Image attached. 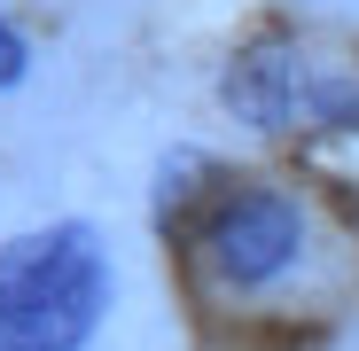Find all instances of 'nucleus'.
I'll return each instance as SVG.
<instances>
[{
	"label": "nucleus",
	"mask_w": 359,
	"mask_h": 351,
	"mask_svg": "<svg viewBox=\"0 0 359 351\" xmlns=\"http://www.w3.org/2000/svg\"><path fill=\"white\" fill-rule=\"evenodd\" d=\"M203 250H211V273L226 289H266L297 266L305 250V219L281 188H226L203 219Z\"/></svg>",
	"instance_id": "f03ea898"
},
{
	"label": "nucleus",
	"mask_w": 359,
	"mask_h": 351,
	"mask_svg": "<svg viewBox=\"0 0 359 351\" xmlns=\"http://www.w3.org/2000/svg\"><path fill=\"white\" fill-rule=\"evenodd\" d=\"M109 312V258L94 226L55 219L0 242V351H79Z\"/></svg>",
	"instance_id": "f257e3e1"
},
{
	"label": "nucleus",
	"mask_w": 359,
	"mask_h": 351,
	"mask_svg": "<svg viewBox=\"0 0 359 351\" xmlns=\"http://www.w3.org/2000/svg\"><path fill=\"white\" fill-rule=\"evenodd\" d=\"M226 102L250 117V125H289V109H297V55L281 39L250 47V55H234V71H226Z\"/></svg>",
	"instance_id": "7ed1b4c3"
},
{
	"label": "nucleus",
	"mask_w": 359,
	"mask_h": 351,
	"mask_svg": "<svg viewBox=\"0 0 359 351\" xmlns=\"http://www.w3.org/2000/svg\"><path fill=\"white\" fill-rule=\"evenodd\" d=\"M24 63H32L24 32H16V24H0V86H16V78H24Z\"/></svg>",
	"instance_id": "20e7f679"
}]
</instances>
